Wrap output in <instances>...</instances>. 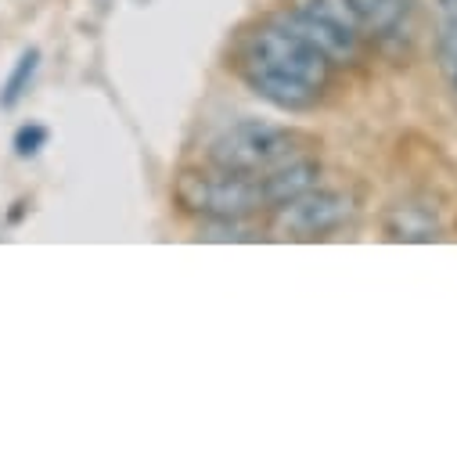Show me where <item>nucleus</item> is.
Segmentation results:
<instances>
[{
	"instance_id": "nucleus-1",
	"label": "nucleus",
	"mask_w": 457,
	"mask_h": 457,
	"mask_svg": "<svg viewBox=\"0 0 457 457\" xmlns=\"http://www.w3.org/2000/svg\"><path fill=\"white\" fill-rule=\"evenodd\" d=\"M238 72L253 94L285 112L313 108L328 87L331 62L288 22L260 26L238 51Z\"/></svg>"
},
{
	"instance_id": "nucleus-2",
	"label": "nucleus",
	"mask_w": 457,
	"mask_h": 457,
	"mask_svg": "<svg viewBox=\"0 0 457 457\" xmlns=\"http://www.w3.org/2000/svg\"><path fill=\"white\" fill-rule=\"evenodd\" d=\"M177 202L209 220H242V216L270 205L267 173H231L220 166L187 170L177 180Z\"/></svg>"
},
{
	"instance_id": "nucleus-3",
	"label": "nucleus",
	"mask_w": 457,
	"mask_h": 457,
	"mask_svg": "<svg viewBox=\"0 0 457 457\" xmlns=\"http://www.w3.org/2000/svg\"><path fill=\"white\" fill-rule=\"evenodd\" d=\"M299 134L274 127V123H260V120H245L227 127L212 145H209V162L231 173H270L292 159L303 155L299 148Z\"/></svg>"
},
{
	"instance_id": "nucleus-4",
	"label": "nucleus",
	"mask_w": 457,
	"mask_h": 457,
	"mask_svg": "<svg viewBox=\"0 0 457 457\" xmlns=\"http://www.w3.org/2000/svg\"><path fill=\"white\" fill-rule=\"evenodd\" d=\"M281 22L303 33L331 65L353 62L364 44V26L350 0H292Z\"/></svg>"
},
{
	"instance_id": "nucleus-5",
	"label": "nucleus",
	"mask_w": 457,
	"mask_h": 457,
	"mask_svg": "<svg viewBox=\"0 0 457 457\" xmlns=\"http://www.w3.org/2000/svg\"><path fill=\"white\" fill-rule=\"evenodd\" d=\"M350 212H353L350 195L310 187V191L288 198L285 205H278L274 227L285 238H320V235L338 231V227L350 220Z\"/></svg>"
},
{
	"instance_id": "nucleus-6",
	"label": "nucleus",
	"mask_w": 457,
	"mask_h": 457,
	"mask_svg": "<svg viewBox=\"0 0 457 457\" xmlns=\"http://www.w3.org/2000/svg\"><path fill=\"white\" fill-rule=\"evenodd\" d=\"M364 33L378 40H407L411 37V0H350Z\"/></svg>"
},
{
	"instance_id": "nucleus-7",
	"label": "nucleus",
	"mask_w": 457,
	"mask_h": 457,
	"mask_svg": "<svg viewBox=\"0 0 457 457\" xmlns=\"http://www.w3.org/2000/svg\"><path fill=\"white\" fill-rule=\"evenodd\" d=\"M436 15H439V65L450 87L457 90V0H436Z\"/></svg>"
},
{
	"instance_id": "nucleus-8",
	"label": "nucleus",
	"mask_w": 457,
	"mask_h": 457,
	"mask_svg": "<svg viewBox=\"0 0 457 457\" xmlns=\"http://www.w3.org/2000/svg\"><path fill=\"white\" fill-rule=\"evenodd\" d=\"M37 65H40V51H37V47L22 51V58L15 62L8 83L0 87V108H15V104L22 101V94L29 90V83H33V76H37Z\"/></svg>"
},
{
	"instance_id": "nucleus-9",
	"label": "nucleus",
	"mask_w": 457,
	"mask_h": 457,
	"mask_svg": "<svg viewBox=\"0 0 457 457\" xmlns=\"http://www.w3.org/2000/svg\"><path fill=\"white\" fill-rule=\"evenodd\" d=\"M44 145H47V130L37 127V123H29V127H22V130L15 134V152H19V155H37Z\"/></svg>"
}]
</instances>
